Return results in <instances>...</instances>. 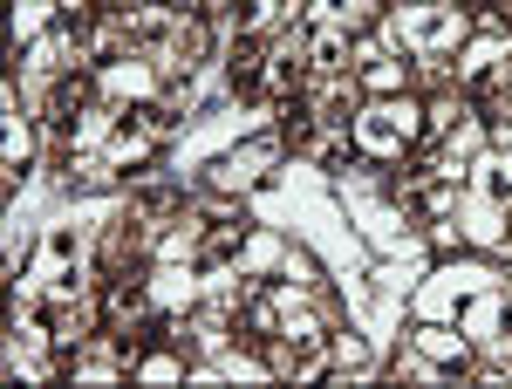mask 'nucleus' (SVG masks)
I'll return each mask as SVG.
<instances>
[{
	"instance_id": "nucleus-1",
	"label": "nucleus",
	"mask_w": 512,
	"mask_h": 389,
	"mask_svg": "<svg viewBox=\"0 0 512 389\" xmlns=\"http://www.w3.org/2000/svg\"><path fill=\"white\" fill-rule=\"evenodd\" d=\"M349 144H355V157H369V164H403V157H417L431 144L424 96H417V89H403V96H369L349 123Z\"/></svg>"
},
{
	"instance_id": "nucleus-2",
	"label": "nucleus",
	"mask_w": 512,
	"mask_h": 389,
	"mask_svg": "<svg viewBox=\"0 0 512 389\" xmlns=\"http://www.w3.org/2000/svg\"><path fill=\"white\" fill-rule=\"evenodd\" d=\"M376 35L390 41L396 55H458L472 35V14L458 0H390Z\"/></svg>"
},
{
	"instance_id": "nucleus-3",
	"label": "nucleus",
	"mask_w": 512,
	"mask_h": 389,
	"mask_svg": "<svg viewBox=\"0 0 512 389\" xmlns=\"http://www.w3.org/2000/svg\"><path fill=\"white\" fill-rule=\"evenodd\" d=\"M89 76H96V96L117 103V110H144V103H158V96H164V69L151 62V55H137V48H130V55H110V62H96Z\"/></svg>"
},
{
	"instance_id": "nucleus-4",
	"label": "nucleus",
	"mask_w": 512,
	"mask_h": 389,
	"mask_svg": "<svg viewBox=\"0 0 512 389\" xmlns=\"http://www.w3.org/2000/svg\"><path fill=\"white\" fill-rule=\"evenodd\" d=\"M458 239L472 246V253H506V239H512V205H499V198H485L465 185V198H458Z\"/></svg>"
},
{
	"instance_id": "nucleus-5",
	"label": "nucleus",
	"mask_w": 512,
	"mask_h": 389,
	"mask_svg": "<svg viewBox=\"0 0 512 389\" xmlns=\"http://www.w3.org/2000/svg\"><path fill=\"white\" fill-rule=\"evenodd\" d=\"M458 328L472 335V349H512V308H506V280L499 287H485V294H472L465 308H458Z\"/></svg>"
},
{
	"instance_id": "nucleus-6",
	"label": "nucleus",
	"mask_w": 512,
	"mask_h": 389,
	"mask_svg": "<svg viewBox=\"0 0 512 389\" xmlns=\"http://www.w3.org/2000/svg\"><path fill=\"white\" fill-rule=\"evenodd\" d=\"M103 151H110V164H117V171H130V178H137L144 164H158V157H164V130L144 117V110H123Z\"/></svg>"
},
{
	"instance_id": "nucleus-7",
	"label": "nucleus",
	"mask_w": 512,
	"mask_h": 389,
	"mask_svg": "<svg viewBox=\"0 0 512 389\" xmlns=\"http://www.w3.org/2000/svg\"><path fill=\"white\" fill-rule=\"evenodd\" d=\"M458 308H465L458 267L451 260H431V273L410 287V321H458Z\"/></svg>"
},
{
	"instance_id": "nucleus-8",
	"label": "nucleus",
	"mask_w": 512,
	"mask_h": 389,
	"mask_svg": "<svg viewBox=\"0 0 512 389\" xmlns=\"http://www.w3.org/2000/svg\"><path fill=\"white\" fill-rule=\"evenodd\" d=\"M410 342L431 355L437 369H451V376H472V362H478L472 335H465L458 321H410Z\"/></svg>"
},
{
	"instance_id": "nucleus-9",
	"label": "nucleus",
	"mask_w": 512,
	"mask_h": 389,
	"mask_svg": "<svg viewBox=\"0 0 512 389\" xmlns=\"http://www.w3.org/2000/svg\"><path fill=\"white\" fill-rule=\"evenodd\" d=\"M123 171L117 164H110V151H76V144H69V151L55 157V192H110V185H117Z\"/></svg>"
},
{
	"instance_id": "nucleus-10",
	"label": "nucleus",
	"mask_w": 512,
	"mask_h": 389,
	"mask_svg": "<svg viewBox=\"0 0 512 389\" xmlns=\"http://www.w3.org/2000/svg\"><path fill=\"white\" fill-rule=\"evenodd\" d=\"M308 69H315V76H355V35L342 21L308 28Z\"/></svg>"
},
{
	"instance_id": "nucleus-11",
	"label": "nucleus",
	"mask_w": 512,
	"mask_h": 389,
	"mask_svg": "<svg viewBox=\"0 0 512 389\" xmlns=\"http://www.w3.org/2000/svg\"><path fill=\"white\" fill-rule=\"evenodd\" d=\"M287 246H294L287 233H274V226H253V233H246V246H239V273H253V280H280V267H287Z\"/></svg>"
},
{
	"instance_id": "nucleus-12",
	"label": "nucleus",
	"mask_w": 512,
	"mask_h": 389,
	"mask_svg": "<svg viewBox=\"0 0 512 389\" xmlns=\"http://www.w3.org/2000/svg\"><path fill=\"white\" fill-rule=\"evenodd\" d=\"M465 185L485 198H499V205H512V157L506 151H478L472 171H465Z\"/></svg>"
},
{
	"instance_id": "nucleus-13",
	"label": "nucleus",
	"mask_w": 512,
	"mask_h": 389,
	"mask_svg": "<svg viewBox=\"0 0 512 389\" xmlns=\"http://www.w3.org/2000/svg\"><path fill=\"white\" fill-rule=\"evenodd\" d=\"M185 376H192V355L178 349V342L171 349H144L137 369H130V383H185Z\"/></svg>"
},
{
	"instance_id": "nucleus-14",
	"label": "nucleus",
	"mask_w": 512,
	"mask_h": 389,
	"mask_svg": "<svg viewBox=\"0 0 512 389\" xmlns=\"http://www.w3.org/2000/svg\"><path fill=\"white\" fill-rule=\"evenodd\" d=\"M117 117H123L117 103H103V96H96V103L69 123V144H76V151H103V144H110V130H117Z\"/></svg>"
},
{
	"instance_id": "nucleus-15",
	"label": "nucleus",
	"mask_w": 512,
	"mask_h": 389,
	"mask_svg": "<svg viewBox=\"0 0 512 389\" xmlns=\"http://www.w3.org/2000/svg\"><path fill=\"white\" fill-rule=\"evenodd\" d=\"M35 144H41V130L21 117V110H7V144H0V164H7V171H28V164H35Z\"/></svg>"
},
{
	"instance_id": "nucleus-16",
	"label": "nucleus",
	"mask_w": 512,
	"mask_h": 389,
	"mask_svg": "<svg viewBox=\"0 0 512 389\" xmlns=\"http://www.w3.org/2000/svg\"><path fill=\"white\" fill-rule=\"evenodd\" d=\"M390 376H403V383H451V369H437V362H431V355H424V349H417L410 335H403V349H396Z\"/></svg>"
},
{
	"instance_id": "nucleus-17",
	"label": "nucleus",
	"mask_w": 512,
	"mask_h": 389,
	"mask_svg": "<svg viewBox=\"0 0 512 389\" xmlns=\"http://www.w3.org/2000/svg\"><path fill=\"white\" fill-rule=\"evenodd\" d=\"M62 14H55V0H14V48L21 41H35V35H48Z\"/></svg>"
},
{
	"instance_id": "nucleus-18",
	"label": "nucleus",
	"mask_w": 512,
	"mask_h": 389,
	"mask_svg": "<svg viewBox=\"0 0 512 389\" xmlns=\"http://www.w3.org/2000/svg\"><path fill=\"white\" fill-rule=\"evenodd\" d=\"M492 151H506V157H512V117L492 123Z\"/></svg>"
},
{
	"instance_id": "nucleus-19",
	"label": "nucleus",
	"mask_w": 512,
	"mask_h": 389,
	"mask_svg": "<svg viewBox=\"0 0 512 389\" xmlns=\"http://www.w3.org/2000/svg\"><path fill=\"white\" fill-rule=\"evenodd\" d=\"M506 355H512V349H506Z\"/></svg>"
}]
</instances>
